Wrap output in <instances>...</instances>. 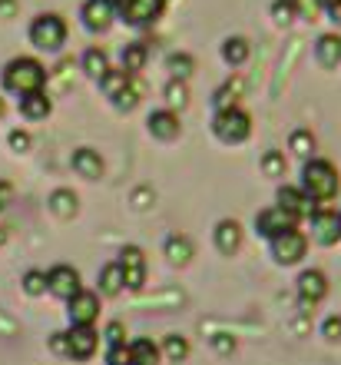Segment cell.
Masks as SVG:
<instances>
[{
	"label": "cell",
	"instance_id": "cell-18",
	"mask_svg": "<svg viewBox=\"0 0 341 365\" xmlns=\"http://www.w3.org/2000/svg\"><path fill=\"white\" fill-rule=\"evenodd\" d=\"M238 246H242V226H238L236 220H222L216 226V250L232 256Z\"/></svg>",
	"mask_w": 341,
	"mask_h": 365
},
{
	"label": "cell",
	"instance_id": "cell-28",
	"mask_svg": "<svg viewBox=\"0 0 341 365\" xmlns=\"http://www.w3.org/2000/svg\"><path fill=\"white\" fill-rule=\"evenodd\" d=\"M20 113L27 116V120H43V116H50V100L47 93H30L20 100Z\"/></svg>",
	"mask_w": 341,
	"mask_h": 365
},
{
	"label": "cell",
	"instance_id": "cell-35",
	"mask_svg": "<svg viewBox=\"0 0 341 365\" xmlns=\"http://www.w3.org/2000/svg\"><path fill=\"white\" fill-rule=\"evenodd\" d=\"M288 146H292V153H298V156H308L315 150V136L308 133V130H295L292 133V140H288Z\"/></svg>",
	"mask_w": 341,
	"mask_h": 365
},
{
	"label": "cell",
	"instance_id": "cell-1",
	"mask_svg": "<svg viewBox=\"0 0 341 365\" xmlns=\"http://www.w3.org/2000/svg\"><path fill=\"white\" fill-rule=\"evenodd\" d=\"M338 170H335L328 160H308L302 170V186L298 190L315 202V206H322V202H332L338 196Z\"/></svg>",
	"mask_w": 341,
	"mask_h": 365
},
{
	"label": "cell",
	"instance_id": "cell-9",
	"mask_svg": "<svg viewBox=\"0 0 341 365\" xmlns=\"http://www.w3.org/2000/svg\"><path fill=\"white\" fill-rule=\"evenodd\" d=\"M116 266L123 272L126 289H142V282H146V256H142L140 246H123Z\"/></svg>",
	"mask_w": 341,
	"mask_h": 365
},
{
	"label": "cell",
	"instance_id": "cell-42",
	"mask_svg": "<svg viewBox=\"0 0 341 365\" xmlns=\"http://www.w3.org/2000/svg\"><path fill=\"white\" fill-rule=\"evenodd\" d=\"M50 349H53L57 356H67V332H53V339H50Z\"/></svg>",
	"mask_w": 341,
	"mask_h": 365
},
{
	"label": "cell",
	"instance_id": "cell-4",
	"mask_svg": "<svg viewBox=\"0 0 341 365\" xmlns=\"http://www.w3.org/2000/svg\"><path fill=\"white\" fill-rule=\"evenodd\" d=\"M212 130H216V136L229 146L246 143L248 136H252V116H248L246 110L232 106V110H222V113L212 116Z\"/></svg>",
	"mask_w": 341,
	"mask_h": 365
},
{
	"label": "cell",
	"instance_id": "cell-27",
	"mask_svg": "<svg viewBox=\"0 0 341 365\" xmlns=\"http://www.w3.org/2000/svg\"><path fill=\"white\" fill-rule=\"evenodd\" d=\"M162 100H166V110H182V106L189 103V87H186V80H169V83L162 87Z\"/></svg>",
	"mask_w": 341,
	"mask_h": 365
},
{
	"label": "cell",
	"instance_id": "cell-17",
	"mask_svg": "<svg viewBox=\"0 0 341 365\" xmlns=\"http://www.w3.org/2000/svg\"><path fill=\"white\" fill-rule=\"evenodd\" d=\"M315 60L322 67H338L341 63V34H322L318 43H315Z\"/></svg>",
	"mask_w": 341,
	"mask_h": 365
},
{
	"label": "cell",
	"instance_id": "cell-29",
	"mask_svg": "<svg viewBox=\"0 0 341 365\" xmlns=\"http://www.w3.org/2000/svg\"><path fill=\"white\" fill-rule=\"evenodd\" d=\"M238 96H242V80H229L226 87L216 90V113H222V110H232V106H238Z\"/></svg>",
	"mask_w": 341,
	"mask_h": 365
},
{
	"label": "cell",
	"instance_id": "cell-31",
	"mask_svg": "<svg viewBox=\"0 0 341 365\" xmlns=\"http://www.w3.org/2000/svg\"><path fill=\"white\" fill-rule=\"evenodd\" d=\"M166 70H169V80H189L192 70H196V60L189 53H172L166 60Z\"/></svg>",
	"mask_w": 341,
	"mask_h": 365
},
{
	"label": "cell",
	"instance_id": "cell-21",
	"mask_svg": "<svg viewBox=\"0 0 341 365\" xmlns=\"http://www.w3.org/2000/svg\"><path fill=\"white\" fill-rule=\"evenodd\" d=\"M252 53V43L246 37H226L222 40V60H226L229 67H242Z\"/></svg>",
	"mask_w": 341,
	"mask_h": 365
},
{
	"label": "cell",
	"instance_id": "cell-32",
	"mask_svg": "<svg viewBox=\"0 0 341 365\" xmlns=\"http://www.w3.org/2000/svg\"><path fill=\"white\" fill-rule=\"evenodd\" d=\"M162 352H166L169 362H182V359L189 356V342H186L182 336H169L166 342H162Z\"/></svg>",
	"mask_w": 341,
	"mask_h": 365
},
{
	"label": "cell",
	"instance_id": "cell-3",
	"mask_svg": "<svg viewBox=\"0 0 341 365\" xmlns=\"http://www.w3.org/2000/svg\"><path fill=\"white\" fill-rule=\"evenodd\" d=\"M30 43L37 50L57 53V50L67 43V20L60 17V14H40V17L30 24Z\"/></svg>",
	"mask_w": 341,
	"mask_h": 365
},
{
	"label": "cell",
	"instance_id": "cell-38",
	"mask_svg": "<svg viewBox=\"0 0 341 365\" xmlns=\"http://www.w3.org/2000/svg\"><path fill=\"white\" fill-rule=\"evenodd\" d=\"M295 14L302 20H318L322 17V7H318V0H295Z\"/></svg>",
	"mask_w": 341,
	"mask_h": 365
},
{
	"label": "cell",
	"instance_id": "cell-23",
	"mask_svg": "<svg viewBox=\"0 0 341 365\" xmlns=\"http://www.w3.org/2000/svg\"><path fill=\"white\" fill-rule=\"evenodd\" d=\"M123 289H126V282H123L120 266H116V262H106L103 269H100V296H120Z\"/></svg>",
	"mask_w": 341,
	"mask_h": 365
},
{
	"label": "cell",
	"instance_id": "cell-22",
	"mask_svg": "<svg viewBox=\"0 0 341 365\" xmlns=\"http://www.w3.org/2000/svg\"><path fill=\"white\" fill-rule=\"evenodd\" d=\"M80 67H83L86 77H93V80H103L106 77V70H110V57H106L100 47H90L83 53V60H80Z\"/></svg>",
	"mask_w": 341,
	"mask_h": 365
},
{
	"label": "cell",
	"instance_id": "cell-14",
	"mask_svg": "<svg viewBox=\"0 0 341 365\" xmlns=\"http://www.w3.org/2000/svg\"><path fill=\"white\" fill-rule=\"evenodd\" d=\"M100 346V336H96L93 326H73L67 332V356L70 359H90Z\"/></svg>",
	"mask_w": 341,
	"mask_h": 365
},
{
	"label": "cell",
	"instance_id": "cell-36",
	"mask_svg": "<svg viewBox=\"0 0 341 365\" xmlns=\"http://www.w3.org/2000/svg\"><path fill=\"white\" fill-rule=\"evenodd\" d=\"M262 170H266L268 176H282L285 173V156L278 153V150H268V153L262 156Z\"/></svg>",
	"mask_w": 341,
	"mask_h": 365
},
{
	"label": "cell",
	"instance_id": "cell-26",
	"mask_svg": "<svg viewBox=\"0 0 341 365\" xmlns=\"http://www.w3.org/2000/svg\"><path fill=\"white\" fill-rule=\"evenodd\" d=\"M130 83H133V77H130L126 70H113V67L106 70V77L100 80V87H103V93L110 96L113 103H116V100H120V93H123V90L130 87Z\"/></svg>",
	"mask_w": 341,
	"mask_h": 365
},
{
	"label": "cell",
	"instance_id": "cell-30",
	"mask_svg": "<svg viewBox=\"0 0 341 365\" xmlns=\"http://www.w3.org/2000/svg\"><path fill=\"white\" fill-rule=\"evenodd\" d=\"M50 210L57 212L60 220H70V216H76V192L73 190H57L53 196H50Z\"/></svg>",
	"mask_w": 341,
	"mask_h": 365
},
{
	"label": "cell",
	"instance_id": "cell-2",
	"mask_svg": "<svg viewBox=\"0 0 341 365\" xmlns=\"http://www.w3.org/2000/svg\"><path fill=\"white\" fill-rule=\"evenodd\" d=\"M43 83H47V70L33 57H17L4 67V87L10 93H20V96L43 93Z\"/></svg>",
	"mask_w": 341,
	"mask_h": 365
},
{
	"label": "cell",
	"instance_id": "cell-13",
	"mask_svg": "<svg viewBox=\"0 0 341 365\" xmlns=\"http://www.w3.org/2000/svg\"><path fill=\"white\" fill-rule=\"evenodd\" d=\"M295 226H298V220L288 216L285 210H278V206H268V210H262L256 216V230H258V236H266V240H272V236H278V232H285V230H295Z\"/></svg>",
	"mask_w": 341,
	"mask_h": 365
},
{
	"label": "cell",
	"instance_id": "cell-37",
	"mask_svg": "<svg viewBox=\"0 0 341 365\" xmlns=\"http://www.w3.org/2000/svg\"><path fill=\"white\" fill-rule=\"evenodd\" d=\"M106 365H133V352H130V346H110V352H106Z\"/></svg>",
	"mask_w": 341,
	"mask_h": 365
},
{
	"label": "cell",
	"instance_id": "cell-8",
	"mask_svg": "<svg viewBox=\"0 0 341 365\" xmlns=\"http://www.w3.org/2000/svg\"><path fill=\"white\" fill-rule=\"evenodd\" d=\"M80 17H83V27L90 34H106L116 20V7L113 0H86L80 7Z\"/></svg>",
	"mask_w": 341,
	"mask_h": 365
},
{
	"label": "cell",
	"instance_id": "cell-6",
	"mask_svg": "<svg viewBox=\"0 0 341 365\" xmlns=\"http://www.w3.org/2000/svg\"><path fill=\"white\" fill-rule=\"evenodd\" d=\"M268 242H272V256L278 266H295V262H302L305 252H308V236L298 232V226L278 232V236H272Z\"/></svg>",
	"mask_w": 341,
	"mask_h": 365
},
{
	"label": "cell",
	"instance_id": "cell-25",
	"mask_svg": "<svg viewBox=\"0 0 341 365\" xmlns=\"http://www.w3.org/2000/svg\"><path fill=\"white\" fill-rule=\"evenodd\" d=\"M166 256H169L172 266H186V262L192 259V242H189V236L172 232L169 240H166Z\"/></svg>",
	"mask_w": 341,
	"mask_h": 365
},
{
	"label": "cell",
	"instance_id": "cell-20",
	"mask_svg": "<svg viewBox=\"0 0 341 365\" xmlns=\"http://www.w3.org/2000/svg\"><path fill=\"white\" fill-rule=\"evenodd\" d=\"M146 60H149V47H146V40H133V43H126L123 47V70L130 77H136L142 67H146Z\"/></svg>",
	"mask_w": 341,
	"mask_h": 365
},
{
	"label": "cell",
	"instance_id": "cell-11",
	"mask_svg": "<svg viewBox=\"0 0 341 365\" xmlns=\"http://www.w3.org/2000/svg\"><path fill=\"white\" fill-rule=\"evenodd\" d=\"M325 296H328V276L322 269H305L298 276V302H302V309L318 306Z\"/></svg>",
	"mask_w": 341,
	"mask_h": 365
},
{
	"label": "cell",
	"instance_id": "cell-5",
	"mask_svg": "<svg viewBox=\"0 0 341 365\" xmlns=\"http://www.w3.org/2000/svg\"><path fill=\"white\" fill-rule=\"evenodd\" d=\"M116 17L130 27H152L166 10V0H113Z\"/></svg>",
	"mask_w": 341,
	"mask_h": 365
},
{
	"label": "cell",
	"instance_id": "cell-19",
	"mask_svg": "<svg viewBox=\"0 0 341 365\" xmlns=\"http://www.w3.org/2000/svg\"><path fill=\"white\" fill-rule=\"evenodd\" d=\"M73 170L80 176H86V180H100V176H103V160H100L96 150L83 146V150H76L73 153Z\"/></svg>",
	"mask_w": 341,
	"mask_h": 365
},
{
	"label": "cell",
	"instance_id": "cell-7",
	"mask_svg": "<svg viewBox=\"0 0 341 365\" xmlns=\"http://www.w3.org/2000/svg\"><path fill=\"white\" fill-rule=\"evenodd\" d=\"M308 226H312V240L318 246H335L341 240V222H338V212L332 210H322L315 206L312 216H308Z\"/></svg>",
	"mask_w": 341,
	"mask_h": 365
},
{
	"label": "cell",
	"instance_id": "cell-46",
	"mask_svg": "<svg viewBox=\"0 0 341 365\" xmlns=\"http://www.w3.org/2000/svg\"><path fill=\"white\" fill-rule=\"evenodd\" d=\"M335 4H338V0H318V7H322V10H332Z\"/></svg>",
	"mask_w": 341,
	"mask_h": 365
},
{
	"label": "cell",
	"instance_id": "cell-43",
	"mask_svg": "<svg viewBox=\"0 0 341 365\" xmlns=\"http://www.w3.org/2000/svg\"><path fill=\"white\" fill-rule=\"evenodd\" d=\"M10 200H14V190H10V182L0 180V210H7Z\"/></svg>",
	"mask_w": 341,
	"mask_h": 365
},
{
	"label": "cell",
	"instance_id": "cell-24",
	"mask_svg": "<svg viewBox=\"0 0 341 365\" xmlns=\"http://www.w3.org/2000/svg\"><path fill=\"white\" fill-rule=\"evenodd\" d=\"M130 352H133V365H159L162 362V349L152 342V339H136L133 346H130Z\"/></svg>",
	"mask_w": 341,
	"mask_h": 365
},
{
	"label": "cell",
	"instance_id": "cell-10",
	"mask_svg": "<svg viewBox=\"0 0 341 365\" xmlns=\"http://www.w3.org/2000/svg\"><path fill=\"white\" fill-rule=\"evenodd\" d=\"M67 312H70V326H93L96 316H100V296L93 289H80L67 302Z\"/></svg>",
	"mask_w": 341,
	"mask_h": 365
},
{
	"label": "cell",
	"instance_id": "cell-47",
	"mask_svg": "<svg viewBox=\"0 0 341 365\" xmlns=\"http://www.w3.org/2000/svg\"><path fill=\"white\" fill-rule=\"evenodd\" d=\"M4 242H7V230H0V246H4Z\"/></svg>",
	"mask_w": 341,
	"mask_h": 365
},
{
	"label": "cell",
	"instance_id": "cell-34",
	"mask_svg": "<svg viewBox=\"0 0 341 365\" xmlns=\"http://www.w3.org/2000/svg\"><path fill=\"white\" fill-rule=\"evenodd\" d=\"M23 292H27V296H43V292H47V272L30 269L27 276H23Z\"/></svg>",
	"mask_w": 341,
	"mask_h": 365
},
{
	"label": "cell",
	"instance_id": "cell-33",
	"mask_svg": "<svg viewBox=\"0 0 341 365\" xmlns=\"http://www.w3.org/2000/svg\"><path fill=\"white\" fill-rule=\"evenodd\" d=\"M295 17H298V14H295V0H275L272 4V20L278 27H288Z\"/></svg>",
	"mask_w": 341,
	"mask_h": 365
},
{
	"label": "cell",
	"instance_id": "cell-48",
	"mask_svg": "<svg viewBox=\"0 0 341 365\" xmlns=\"http://www.w3.org/2000/svg\"><path fill=\"white\" fill-rule=\"evenodd\" d=\"M4 113H7V103H4V100H0V116H4Z\"/></svg>",
	"mask_w": 341,
	"mask_h": 365
},
{
	"label": "cell",
	"instance_id": "cell-15",
	"mask_svg": "<svg viewBox=\"0 0 341 365\" xmlns=\"http://www.w3.org/2000/svg\"><path fill=\"white\" fill-rule=\"evenodd\" d=\"M278 210H285L288 216H295V220H308L312 216V210H315V202L305 196L298 186H282L278 190V202H275Z\"/></svg>",
	"mask_w": 341,
	"mask_h": 365
},
{
	"label": "cell",
	"instance_id": "cell-41",
	"mask_svg": "<svg viewBox=\"0 0 341 365\" xmlns=\"http://www.w3.org/2000/svg\"><path fill=\"white\" fill-rule=\"evenodd\" d=\"M10 146H14L17 153H27V150H30V136L23 133V130H14V133H10Z\"/></svg>",
	"mask_w": 341,
	"mask_h": 365
},
{
	"label": "cell",
	"instance_id": "cell-12",
	"mask_svg": "<svg viewBox=\"0 0 341 365\" xmlns=\"http://www.w3.org/2000/svg\"><path fill=\"white\" fill-rule=\"evenodd\" d=\"M80 272L73 269V266H53V269L47 272V292H53L57 299H73L76 292H80Z\"/></svg>",
	"mask_w": 341,
	"mask_h": 365
},
{
	"label": "cell",
	"instance_id": "cell-45",
	"mask_svg": "<svg viewBox=\"0 0 341 365\" xmlns=\"http://www.w3.org/2000/svg\"><path fill=\"white\" fill-rule=\"evenodd\" d=\"M325 14H328V20H332V24H338V27H341V0L335 4L332 10H325Z\"/></svg>",
	"mask_w": 341,
	"mask_h": 365
},
{
	"label": "cell",
	"instance_id": "cell-49",
	"mask_svg": "<svg viewBox=\"0 0 341 365\" xmlns=\"http://www.w3.org/2000/svg\"><path fill=\"white\" fill-rule=\"evenodd\" d=\"M338 222H341V212H338Z\"/></svg>",
	"mask_w": 341,
	"mask_h": 365
},
{
	"label": "cell",
	"instance_id": "cell-16",
	"mask_svg": "<svg viewBox=\"0 0 341 365\" xmlns=\"http://www.w3.org/2000/svg\"><path fill=\"white\" fill-rule=\"evenodd\" d=\"M146 123H149V133L156 136V140H166V143H169V140H176V136L182 133L179 116L172 113V110H152Z\"/></svg>",
	"mask_w": 341,
	"mask_h": 365
},
{
	"label": "cell",
	"instance_id": "cell-40",
	"mask_svg": "<svg viewBox=\"0 0 341 365\" xmlns=\"http://www.w3.org/2000/svg\"><path fill=\"white\" fill-rule=\"evenodd\" d=\"M106 342H110V346H123V342H126V326L120 322V319L106 326Z\"/></svg>",
	"mask_w": 341,
	"mask_h": 365
},
{
	"label": "cell",
	"instance_id": "cell-44",
	"mask_svg": "<svg viewBox=\"0 0 341 365\" xmlns=\"http://www.w3.org/2000/svg\"><path fill=\"white\" fill-rule=\"evenodd\" d=\"M216 349H219V352H232V349H236V342H232L229 336H216Z\"/></svg>",
	"mask_w": 341,
	"mask_h": 365
},
{
	"label": "cell",
	"instance_id": "cell-39",
	"mask_svg": "<svg viewBox=\"0 0 341 365\" xmlns=\"http://www.w3.org/2000/svg\"><path fill=\"white\" fill-rule=\"evenodd\" d=\"M322 336L328 342H341V316H328L322 322Z\"/></svg>",
	"mask_w": 341,
	"mask_h": 365
}]
</instances>
